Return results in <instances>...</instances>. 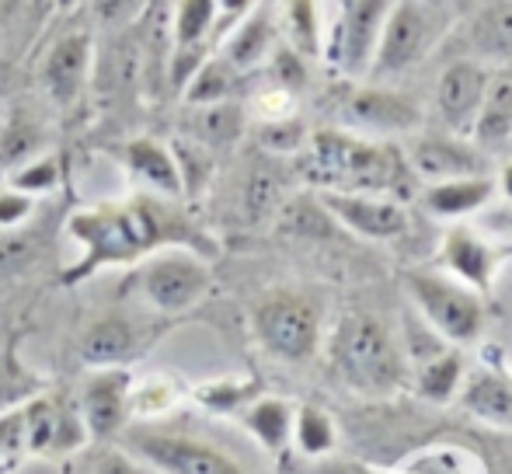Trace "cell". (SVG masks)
<instances>
[{"mask_svg": "<svg viewBox=\"0 0 512 474\" xmlns=\"http://www.w3.org/2000/svg\"><path fill=\"white\" fill-rule=\"evenodd\" d=\"M436 39V14L429 0H394L373 53L370 77H398L429 53Z\"/></svg>", "mask_w": 512, "mask_h": 474, "instance_id": "cell-7", "label": "cell"}, {"mask_svg": "<svg viewBox=\"0 0 512 474\" xmlns=\"http://www.w3.org/2000/svg\"><path fill=\"white\" fill-rule=\"evenodd\" d=\"M286 32H290V46L300 56L321 53V11H317V0H290L286 4Z\"/></svg>", "mask_w": 512, "mask_h": 474, "instance_id": "cell-32", "label": "cell"}, {"mask_svg": "<svg viewBox=\"0 0 512 474\" xmlns=\"http://www.w3.org/2000/svg\"><path fill=\"white\" fill-rule=\"evenodd\" d=\"M91 56H95V46H91V35L84 28L60 35L46 49V56H42V88L60 109H70L84 95L91 74Z\"/></svg>", "mask_w": 512, "mask_h": 474, "instance_id": "cell-12", "label": "cell"}, {"mask_svg": "<svg viewBox=\"0 0 512 474\" xmlns=\"http://www.w3.org/2000/svg\"><path fill=\"white\" fill-rule=\"evenodd\" d=\"M42 122L32 116V112H11L0 129V164L4 168H21L32 157H39L42 150Z\"/></svg>", "mask_w": 512, "mask_h": 474, "instance_id": "cell-26", "label": "cell"}, {"mask_svg": "<svg viewBox=\"0 0 512 474\" xmlns=\"http://www.w3.org/2000/svg\"><path fill=\"white\" fill-rule=\"evenodd\" d=\"M98 474H140V468L129 464L126 457H108L102 468H98Z\"/></svg>", "mask_w": 512, "mask_h": 474, "instance_id": "cell-40", "label": "cell"}, {"mask_svg": "<svg viewBox=\"0 0 512 474\" xmlns=\"http://www.w3.org/2000/svg\"><path fill=\"white\" fill-rule=\"evenodd\" d=\"M307 175L331 192H370L398 199L405 192L408 161L384 140H370L349 129H321L307 140Z\"/></svg>", "mask_w": 512, "mask_h": 474, "instance_id": "cell-1", "label": "cell"}, {"mask_svg": "<svg viewBox=\"0 0 512 474\" xmlns=\"http://www.w3.org/2000/svg\"><path fill=\"white\" fill-rule=\"evenodd\" d=\"M35 387V377L11 353L0 356V415L11 412L18 401H25Z\"/></svg>", "mask_w": 512, "mask_h": 474, "instance_id": "cell-35", "label": "cell"}, {"mask_svg": "<svg viewBox=\"0 0 512 474\" xmlns=\"http://www.w3.org/2000/svg\"><path fill=\"white\" fill-rule=\"evenodd\" d=\"M70 231L88 248L84 262L70 272V279L88 276L91 269L105 262H126V258L147 251L154 241H161V224L147 206H126V210H95L77 213L70 220Z\"/></svg>", "mask_w": 512, "mask_h": 474, "instance_id": "cell-3", "label": "cell"}, {"mask_svg": "<svg viewBox=\"0 0 512 474\" xmlns=\"http://www.w3.org/2000/svg\"><path fill=\"white\" fill-rule=\"evenodd\" d=\"M136 283H140V293L147 297L150 307H157L164 314H182L206 297L209 269L203 258L192 255V251L168 248L143 262Z\"/></svg>", "mask_w": 512, "mask_h": 474, "instance_id": "cell-6", "label": "cell"}, {"mask_svg": "<svg viewBox=\"0 0 512 474\" xmlns=\"http://www.w3.org/2000/svg\"><path fill=\"white\" fill-rule=\"evenodd\" d=\"M415 384H418V394H422V398L450 401L453 394L460 391V384H464V356H460V349L450 346L436 359L415 366Z\"/></svg>", "mask_w": 512, "mask_h": 474, "instance_id": "cell-30", "label": "cell"}, {"mask_svg": "<svg viewBox=\"0 0 512 474\" xmlns=\"http://www.w3.org/2000/svg\"><path fill=\"white\" fill-rule=\"evenodd\" d=\"M46 4H53V7H70L74 0H46Z\"/></svg>", "mask_w": 512, "mask_h": 474, "instance_id": "cell-43", "label": "cell"}, {"mask_svg": "<svg viewBox=\"0 0 512 474\" xmlns=\"http://www.w3.org/2000/svg\"><path fill=\"white\" fill-rule=\"evenodd\" d=\"M220 4L216 0H175V18H171V39H175V56L171 60H189V67L196 70L203 60V42L213 32Z\"/></svg>", "mask_w": 512, "mask_h": 474, "instance_id": "cell-21", "label": "cell"}, {"mask_svg": "<svg viewBox=\"0 0 512 474\" xmlns=\"http://www.w3.org/2000/svg\"><path fill=\"white\" fill-rule=\"evenodd\" d=\"M471 140L485 150H499L512 140V70L492 74L485 91V102L474 119Z\"/></svg>", "mask_w": 512, "mask_h": 474, "instance_id": "cell-19", "label": "cell"}, {"mask_svg": "<svg viewBox=\"0 0 512 474\" xmlns=\"http://www.w3.org/2000/svg\"><path fill=\"white\" fill-rule=\"evenodd\" d=\"M317 206L345 231L366 237V241H394L408 231V210L391 196H370V192H331L321 189Z\"/></svg>", "mask_w": 512, "mask_h": 474, "instance_id": "cell-9", "label": "cell"}, {"mask_svg": "<svg viewBox=\"0 0 512 474\" xmlns=\"http://www.w3.org/2000/svg\"><path fill=\"white\" fill-rule=\"evenodd\" d=\"M345 122L370 136H401L422 126V112L391 88H356L345 102Z\"/></svg>", "mask_w": 512, "mask_h": 474, "instance_id": "cell-14", "label": "cell"}, {"mask_svg": "<svg viewBox=\"0 0 512 474\" xmlns=\"http://www.w3.org/2000/svg\"><path fill=\"white\" fill-rule=\"evenodd\" d=\"M32 213V196L25 192H0V227H18Z\"/></svg>", "mask_w": 512, "mask_h": 474, "instance_id": "cell-39", "label": "cell"}, {"mask_svg": "<svg viewBox=\"0 0 512 474\" xmlns=\"http://www.w3.org/2000/svg\"><path fill=\"white\" fill-rule=\"evenodd\" d=\"M56 178H60V168H56V161H49V157H32V161L21 164V168L14 171V189L25 192V196H32V192L53 189Z\"/></svg>", "mask_w": 512, "mask_h": 474, "instance_id": "cell-37", "label": "cell"}, {"mask_svg": "<svg viewBox=\"0 0 512 474\" xmlns=\"http://www.w3.org/2000/svg\"><path fill=\"white\" fill-rule=\"evenodd\" d=\"M446 349H450V342H446L422 314L418 311L405 314V349H401V353H405L408 366L429 363V359H436L439 353H446Z\"/></svg>", "mask_w": 512, "mask_h": 474, "instance_id": "cell-33", "label": "cell"}, {"mask_svg": "<svg viewBox=\"0 0 512 474\" xmlns=\"http://www.w3.org/2000/svg\"><path fill=\"white\" fill-rule=\"evenodd\" d=\"M126 401H129V377L122 370H102L88 380L84 387V422H88L91 436L105 440L126 419Z\"/></svg>", "mask_w": 512, "mask_h": 474, "instance_id": "cell-17", "label": "cell"}, {"mask_svg": "<svg viewBox=\"0 0 512 474\" xmlns=\"http://www.w3.org/2000/svg\"><path fill=\"white\" fill-rule=\"evenodd\" d=\"M129 450L164 474H244L234 457H227L216 447H206V443L189 440V436L136 433L129 440Z\"/></svg>", "mask_w": 512, "mask_h": 474, "instance_id": "cell-10", "label": "cell"}, {"mask_svg": "<svg viewBox=\"0 0 512 474\" xmlns=\"http://www.w3.org/2000/svg\"><path fill=\"white\" fill-rule=\"evenodd\" d=\"M488 81H492V70L481 60H457L439 74L436 109L453 133L471 136L474 119H478L481 102H485Z\"/></svg>", "mask_w": 512, "mask_h": 474, "instance_id": "cell-11", "label": "cell"}, {"mask_svg": "<svg viewBox=\"0 0 512 474\" xmlns=\"http://www.w3.org/2000/svg\"><path fill=\"white\" fill-rule=\"evenodd\" d=\"M258 342L276 359L304 363L317 353L321 342V314L300 293H269L255 311Z\"/></svg>", "mask_w": 512, "mask_h": 474, "instance_id": "cell-5", "label": "cell"}, {"mask_svg": "<svg viewBox=\"0 0 512 474\" xmlns=\"http://www.w3.org/2000/svg\"><path fill=\"white\" fill-rule=\"evenodd\" d=\"M136 349V332L126 318H102L84 332L81 356L84 363L98 366V370H112V366L126 363Z\"/></svg>", "mask_w": 512, "mask_h": 474, "instance_id": "cell-23", "label": "cell"}, {"mask_svg": "<svg viewBox=\"0 0 512 474\" xmlns=\"http://www.w3.org/2000/svg\"><path fill=\"white\" fill-rule=\"evenodd\" d=\"M293 474H380V471L363 461H352V457L324 454V457H304L293 468Z\"/></svg>", "mask_w": 512, "mask_h": 474, "instance_id": "cell-38", "label": "cell"}, {"mask_svg": "<svg viewBox=\"0 0 512 474\" xmlns=\"http://www.w3.org/2000/svg\"><path fill=\"white\" fill-rule=\"evenodd\" d=\"M269 67H272V81H276L279 91L293 95V91L304 88L307 67H304V56H300L293 46H276V53L269 56Z\"/></svg>", "mask_w": 512, "mask_h": 474, "instance_id": "cell-36", "label": "cell"}, {"mask_svg": "<svg viewBox=\"0 0 512 474\" xmlns=\"http://www.w3.org/2000/svg\"><path fill=\"white\" fill-rule=\"evenodd\" d=\"M394 0H345L328 56L345 77H370L373 53Z\"/></svg>", "mask_w": 512, "mask_h": 474, "instance_id": "cell-8", "label": "cell"}, {"mask_svg": "<svg viewBox=\"0 0 512 474\" xmlns=\"http://www.w3.org/2000/svg\"><path fill=\"white\" fill-rule=\"evenodd\" d=\"M293 440H297L304 457H324L335 450V440H338L335 422H331V415L324 412V408L304 405L293 415Z\"/></svg>", "mask_w": 512, "mask_h": 474, "instance_id": "cell-31", "label": "cell"}, {"mask_svg": "<svg viewBox=\"0 0 512 474\" xmlns=\"http://www.w3.org/2000/svg\"><path fill=\"white\" fill-rule=\"evenodd\" d=\"M63 422H67L63 408H56L49 398L28 401V405L21 408V436H25V447L49 450V447H60V443H70Z\"/></svg>", "mask_w": 512, "mask_h": 474, "instance_id": "cell-29", "label": "cell"}, {"mask_svg": "<svg viewBox=\"0 0 512 474\" xmlns=\"http://www.w3.org/2000/svg\"><path fill=\"white\" fill-rule=\"evenodd\" d=\"M495 196V182L488 175H464L450 178V182H436L425 189V206L429 213L446 220L471 217V213L485 210Z\"/></svg>", "mask_w": 512, "mask_h": 474, "instance_id": "cell-18", "label": "cell"}, {"mask_svg": "<svg viewBox=\"0 0 512 474\" xmlns=\"http://www.w3.org/2000/svg\"><path fill=\"white\" fill-rule=\"evenodd\" d=\"M293 415L297 408L283 398H262L244 412V422H248L251 433L262 440V447L269 450H283L286 443L293 440Z\"/></svg>", "mask_w": 512, "mask_h": 474, "instance_id": "cell-27", "label": "cell"}, {"mask_svg": "<svg viewBox=\"0 0 512 474\" xmlns=\"http://www.w3.org/2000/svg\"><path fill=\"white\" fill-rule=\"evenodd\" d=\"M0 4H4V0H0ZM0 11H4V7H0Z\"/></svg>", "mask_w": 512, "mask_h": 474, "instance_id": "cell-44", "label": "cell"}, {"mask_svg": "<svg viewBox=\"0 0 512 474\" xmlns=\"http://www.w3.org/2000/svg\"><path fill=\"white\" fill-rule=\"evenodd\" d=\"M443 265L453 279L467 283L471 290L485 293L495 279V265H499V258H495L492 244L481 241L474 231H467V227H453L443 241Z\"/></svg>", "mask_w": 512, "mask_h": 474, "instance_id": "cell-16", "label": "cell"}, {"mask_svg": "<svg viewBox=\"0 0 512 474\" xmlns=\"http://www.w3.org/2000/svg\"><path fill=\"white\" fill-rule=\"evenodd\" d=\"M241 81L234 67H230L223 56H209L196 67V74L185 81V102L196 109V105H220L234 98V88Z\"/></svg>", "mask_w": 512, "mask_h": 474, "instance_id": "cell-24", "label": "cell"}, {"mask_svg": "<svg viewBox=\"0 0 512 474\" xmlns=\"http://www.w3.org/2000/svg\"><path fill=\"white\" fill-rule=\"evenodd\" d=\"M126 164L140 182H147L150 189L164 192V196H182L185 192L175 150L161 147L157 140H133L129 143Z\"/></svg>", "mask_w": 512, "mask_h": 474, "instance_id": "cell-22", "label": "cell"}, {"mask_svg": "<svg viewBox=\"0 0 512 474\" xmlns=\"http://www.w3.org/2000/svg\"><path fill=\"white\" fill-rule=\"evenodd\" d=\"M279 46V21L276 11L269 7V0H258L255 7L241 14V21L234 25V32L223 42V60L237 70V74H248V70L269 63V56Z\"/></svg>", "mask_w": 512, "mask_h": 474, "instance_id": "cell-15", "label": "cell"}, {"mask_svg": "<svg viewBox=\"0 0 512 474\" xmlns=\"http://www.w3.org/2000/svg\"><path fill=\"white\" fill-rule=\"evenodd\" d=\"M216 4H220L223 11H230V14H244L248 7H255L258 0H216Z\"/></svg>", "mask_w": 512, "mask_h": 474, "instance_id": "cell-41", "label": "cell"}, {"mask_svg": "<svg viewBox=\"0 0 512 474\" xmlns=\"http://www.w3.org/2000/svg\"><path fill=\"white\" fill-rule=\"evenodd\" d=\"M405 161L411 175H418L429 185L450 182V178H464V175H485L481 150L474 143H467L464 136H436V133L415 136L408 143Z\"/></svg>", "mask_w": 512, "mask_h": 474, "instance_id": "cell-13", "label": "cell"}, {"mask_svg": "<svg viewBox=\"0 0 512 474\" xmlns=\"http://www.w3.org/2000/svg\"><path fill=\"white\" fill-rule=\"evenodd\" d=\"M471 46L481 60L512 70V0H492L471 21Z\"/></svg>", "mask_w": 512, "mask_h": 474, "instance_id": "cell-20", "label": "cell"}, {"mask_svg": "<svg viewBox=\"0 0 512 474\" xmlns=\"http://www.w3.org/2000/svg\"><path fill=\"white\" fill-rule=\"evenodd\" d=\"M499 189H502V196H506L509 203H512V161L506 164V168H502V175H499Z\"/></svg>", "mask_w": 512, "mask_h": 474, "instance_id": "cell-42", "label": "cell"}, {"mask_svg": "<svg viewBox=\"0 0 512 474\" xmlns=\"http://www.w3.org/2000/svg\"><path fill=\"white\" fill-rule=\"evenodd\" d=\"M189 129H192V136H196V143H203V147H230L244 129V112H241V105H234V102L196 105Z\"/></svg>", "mask_w": 512, "mask_h": 474, "instance_id": "cell-25", "label": "cell"}, {"mask_svg": "<svg viewBox=\"0 0 512 474\" xmlns=\"http://www.w3.org/2000/svg\"><path fill=\"white\" fill-rule=\"evenodd\" d=\"M258 140L272 154H297V150L307 147L310 136L307 126L297 116H283V119H265L262 129H258Z\"/></svg>", "mask_w": 512, "mask_h": 474, "instance_id": "cell-34", "label": "cell"}, {"mask_svg": "<svg viewBox=\"0 0 512 474\" xmlns=\"http://www.w3.org/2000/svg\"><path fill=\"white\" fill-rule=\"evenodd\" d=\"M408 293L415 311L443 335L450 346H467L485 328V304L481 293L453 279L450 272L415 269L408 272Z\"/></svg>", "mask_w": 512, "mask_h": 474, "instance_id": "cell-4", "label": "cell"}, {"mask_svg": "<svg viewBox=\"0 0 512 474\" xmlns=\"http://www.w3.org/2000/svg\"><path fill=\"white\" fill-rule=\"evenodd\" d=\"M464 405L485 422L512 426V387L502 377H492V373L471 377L464 387Z\"/></svg>", "mask_w": 512, "mask_h": 474, "instance_id": "cell-28", "label": "cell"}, {"mask_svg": "<svg viewBox=\"0 0 512 474\" xmlns=\"http://www.w3.org/2000/svg\"><path fill=\"white\" fill-rule=\"evenodd\" d=\"M335 373L366 398H387L408 377V359L384 321L370 314H345L331 335Z\"/></svg>", "mask_w": 512, "mask_h": 474, "instance_id": "cell-2", "label": "cell"}]
</instances>
